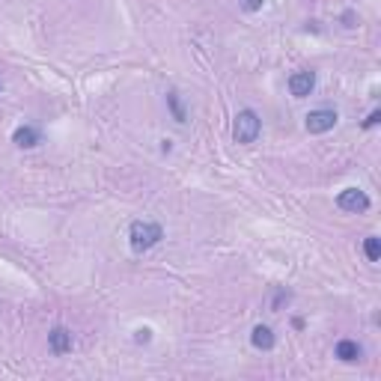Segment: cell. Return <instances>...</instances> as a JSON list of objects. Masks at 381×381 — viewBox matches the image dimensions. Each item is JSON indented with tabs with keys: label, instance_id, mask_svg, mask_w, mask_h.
Here are the masks:
<instances>
[{
	"label": "cell",
	"instance_id": "1",
	"mask_svg": "<svg viewBox=\"0 0 381 381\" xmlns=\"http://www.w3.org/2000/svg\"><path fill=\"white\" fill-rule=\"evenodd\" d=\"M161 238H164V227L155 224V220H134V224L128 227V245H132L137 256L152 250Z\"/></svg>",
	"mask_w": 381,
	"mask_h": 381
},
{
	"label": "cell",
	"instance_id": "9",
	"mask_svg": "<svg viewBox=\"0 0 381 381\" xmlns=\"http://www.w3.org/2000/svg\"><path fill=\"white\" fill-rule=\"evenodd\" d=\"M250 343H254V348H259V352H272L274 348V330L268 328V325H256L254 328V334H250Z\"/></svg>",
	"mask_w": 381,
	"mask_h": 381
},
{
	"label": "cell",
	"instance_id": "11",
	"mask_svg": "<svg viewBox=\"0 0 381 381\" xmlns=\"http://www.w3.org/2000/svg\"><path fill=\"white\" fill-rule=\"evenodd\" d=\"M167 105H170V110H173L176 123H185V110H182V105H179V96L176 93H167Z\"/></svg>",
	"mask_w": 381,
	"mask_h": 381
},
{
	"label": "cell",
	"instance_id": "6",
	"mask_svg": "<svg viewBox=\"0 0 381 381\" xmlns=\"http://www.w3.org/2000/svg\"><path fill=\"white\" fill-rule=\"evenodd\" d=\"M316 89V75L313 72H295L289 78V93L295 98H307Z\"/></svg>",
	"mask_w": 381,
	"mask_h": 381
},
{
	"label": "cell",
	"instance_id": "14",
	"mask_svg": "<svg viewBox=\"0 0 381 381\" xmlns=\"http://www.w3.org/2000/svg\"><path fill=\"white\" fill-rule=\"evenodd\" d=\"M149 339H152V330H149V328L134 330V343H149Z\"/></svg>",
	"mask_w": 381,
	"mask_h": 381
},
{
	"label": "cell",
	"instance_id": "2",
	"mask_svg": "<svg viewBox=\"0 0 381 381\" xmlns=\"http://www.w3.org/2000/svg\"><path fill=\"white\" fill-rule=\"evenodd\" d=\"M259 132H263V119H259L256 110H250V107L238 110V114H236V125H233V137H236V143H245V146L256 143Z\"/></svg>",
	"mask_w": 381,
	"mask_h": 381
},
{
	"label": "cell",
	"instance_id": "8",
	"mask_svg": "<svg viewBox=\"0 0 381 381\" xmlns=\"http://www.w3.org/2000/svg\"><path fill=\"white\" fill-rule=\"evenodd\" d=\"M39 132L33 125H18L15 132H12V143L18 146V149H33V146H39Z\"/></svg>",
	"mask_w": 381,
	"mask_h": 381
},
{
	"label": "cell",
	"instance_id": "7",
	"mask_svg": "<svg viewBox=\"0 0 381 381\" xmlns=\"http://www.w3.org/2000/svg\"><path fill=\"white\" fill-rule=\"evenodd\" d=\"M360 355H364V348H360L355 339H339L334 346V357L343 360V364H355V360H360Z\"/></svg>",
	"mask_w": 381,
	"mask_h": 381
},
{
	"label": "cell",
	"instance_id": "5",
	"mask_svg": "<svg viewBox=\"0 0 381 381\" xmlns=\"http://www.w3.org/2000/svg\"><path fill=\"white\" fill-rule=\"evenodd\" d=\"M72 346H75V339H72V330L63 328V325H57L51 328V334H48V348L60 357V355H69L72 352Z\"/></svg>",
	"mask_w": 381,
	"mask_h": 381
},
{
	"label": "cell",
	"instance_id": "4",
	"mask_svg": "<svg viewBox=\"0 0 381 381\" xmlns=\"http://www.w3.org/2000/svg\"><path fill=\"white\" fill-rule=\"evenodd\" d=\"M334 125H337V110H330V107L310 110V114H307V123H304V128H307L310 134H328Z\"/></svg>",
	"mask_w": 381,
	"mask_h": 381
},
{
	"label": "cell",
	"instance_id": "13",
	"mask_svg": "<svg viewBox=\"0 0 381 381\" xmlns=\"http://www.w3.org/2000/svg\"><path fill=\"white\" fill-rule=\"evenodd\" d=\"M238 3H242V9H245V12H259L265 0H238Z\"/></svg>",
	"mask_w": 381,
	"mask_h": 381
},
{
	"label": "cell",
	"instance_id": "10",
	"mask_svg": "<svg viewBox=\"0 0 381 381\" xmlns=\"http://www.w3.org/2000/svg\"><path fill=\"white\" fill-rule=\"evenodd\" d=\"M364 254H366L369 263H378V259H381V247H378V238L375 236H369L366 242H364Z\"/></svg>",
	"mask_w": 381,
	"mask_h": 381
},
{
	"label": "cell",
	"instance_id": "3",
	"mask_svg": "<svg viewBox=\"0 0 381 381\" xmlns=\"http://www.w3.org/2000/svg\"><path fill=\"white\" fill-rule=\"evenodd\" d=\"M337 206L343 209V212H348V215H364V212H369L373 200H369L366 190H360V188H343L337 194Z\"/></svg>",
	"mask_w": 381,
	"mask_h": 381
},
{
	"label": "cell",
	"instance_id": "12",
	"mask_svg": "<svg viewBox=\"0 0 381 381\" xmlns=\"http://www.w3.org/2000/svg\"><path fill=\"white\" fill-rule=\"evenodd\" d=\"M289 298H292V295H289L286 289H277V292H274V301H272V310H280L283 304H289Z\"/></svg>",
	"mask_w": 381,
	"mask_h": 381
},
{
	"label": "cell",
	"instance_id": "15",
	"mask_svg": "<svg viewBox=\"0 0 381 381\" xmlns=\"http://www.w3.org/2000/svg\"><path fill=\"white\" fill-rule=\"evenodd\" d=\"M378 119H381V114L378 110H373V114L366 116V123H364V128H373V125H378Z\"/></svg>",
	"mask_w": 381,
	"mask_h": 381
}]
</instances>
